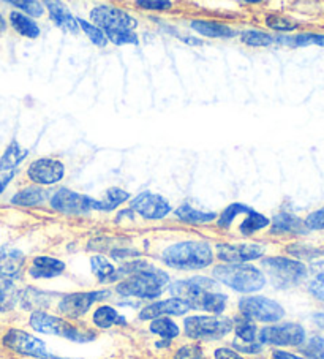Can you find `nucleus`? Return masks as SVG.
<instances>
[{
    "label": "nucleus",
    "instance_id": "nucleus-12",
    "mask_svg": "<svg viewBox=\"0 0 324 359\" xmlns=\"http://www.w3.org/2000/svg\"><path fill=\"white\" fill-rule=\"evenodd\" d=\"M109 292H87V293H72L65 294L59 302V312L68 318H79L87 313V311L98 301L109 298Z\"/></svg>",
    "mask_w": 324,
    "mask_h": 359
},
{
    "label": "nucleus",
    "instance_id": "nucleus-25",
    "mask_svg": "<svg viewBox=\"0 0 324 359\" xmlns=\"http://www.w3.org/2000/svg\"><path fill=\"white\" fill-rule=\"evenodd\" d=\"M18 301H20V292L15 282L0 274V312H8L15 309Z\"/></svg>",
    "mask_w": 324,
    "mask_h": 359
},
{
    "label": "nucleus",
    "instance_id": "nucleus-36",
    "mask_svg": "<svg viewBox=\"0 0 324 359\" xmlns=\"http://www.w3.org/2000/svg\"><path fill=\"white\" fill-rule=\"evenodd\" d=\"M241 40L244 41L247 46L264 48V46H271L272 43H276V36L259 32V30H245V32L241 34Z\"/></svg>",
    "mask_w": 324,
    "mask_h": 359
},
{
    "label": "nucleus",
    "instance_id": "nucleus-45",
    "mask_svg": "<svg viewBox=\"0 0 324 359\" xmlns=\"http://www.w3.org/2000/svg\"><path fill=\"white\" fill-rule=\"evenodd\" d=\"M304 226L305 230H311V231L324 230V206L309 214L304 220Z\"/></svg>",
    "mask_w": 324,
    "mask_h": 359
},
{
    "label": "nucleus",
    "instance_id": "nucleus-38",
    "mask_svg": "<svg viewBox=\"0 0 324 359\" xmlns=\"http://www.w3.org/2000/svg\"><path fill=\"white\" fill-rule=\"evenodd\" d=\"M236 336L244 344H253L257 339V325L245 317L238 318L236 320Z\"/></svg>",
    "mask_w": 324,
    "mask_h": 359
},
{
    "label": "nucleus",
    "instance_id": "nucleus-35",
    "mask_svg": "<svg viewBox=\"0 0 324 359\" xmlns=\"http://www.w3.org/2000/svg\"><path fill=\"white\" fill-rule=\"evenodd\" d=\"M151 332L157 334L161 339H166V340H173L179 336V326L174 323L173 320L170 318H165V317H160V318H155L152 320L151 323Z\"/></svg>",
    "mask_w": 324,
    "mask_h": 359
},
{
    "label": "nucleus",
    "instance_id": "nucleus-51",
    "mask_svg": "<svg viewBox=\"0 0 324 359\" xmlns=\"http://www.w3.org/2000/svg\"><path fill=\"white\" fill-rule=\"evenodd\" d=\"M214 356H215V359H244V358H241L238 353L229 350V348H217Z\"/></svg>",
    "mask_w": 324,
    "mask_h": 359
},
{
    "label": "nucleus",
    "instance_id": "nucleus-15",
    "mask_svg": "<svg viewBox=\"0 0 324 359\" xmlns=\"http://www.w3.org/2000/svg\"><path fill=\"white\" fill-rule=\"evenodd\" d=\"M217 253H219V258L222 262H228L229 264H239L263 257L264 247L258 244H219L217 245Z\"/></svg>",
    "mask_w": 324,
    "mask_h": 359
},
{
    "label": "nucleus",
    "instance_id": "nucleus-11",
    "mask_svg": "<svg viewBox=\"0 0 324 359\" xmlns=\"http://www.w3.org/2000/svg\"><path fill=\"white\" fill-rule=\"evenodd\" d=\"M51 208L62 214L81 215L95 209L97 200H93L92 196L76 194L73 190L60 189L51 198Z\"/></svg>",
    "mask_w": 324,
    "mask_h": 359
},
{
    "label": "nucleus",
    "instance_id": "nucleus-54",
    "mask_svg": "<svg viewBox=\"0 0 324 359\" xmlns=\"http://www.w3.org/2000/svg\"><path fill=\"white\" fill-rule=\"evenodd\" d=\"M313 321L315 325L320 327V330L324 331V312H320V313H315L313 315Z\"/></svg>",
    "mask_w": 324,
    "mask_h": 359
},
{
    "label": "nucleus",
    "instance_id": "nucleus-43",
    "mask_svg": "<svg viewBox=\"0 0 324 359\" xmlns=\"http://www.w3.org/2000/svg\"><path fill=\"white\" fill-rule=\"evenodd\" d=\"M302 353L309 359H324V337H311L302 348Z\"/></svg>",
    "mask_w": 324,
    "mask_h": 359
},
{
    "label": "nucleus",
    "instance_id": "nucleus-16",
    "mask_svg": "<svg viewBox=\"0 0 324 359\" xmlns=\"http://www.w3.org/2000/svg\"><path fill=\"white\" fill-rule=\"evenodd\" d=\"M217 283L208 277H191L189 280L174 282L170 287V292L174 294V298L191 301L195 296L201 294L203 292H215Z\"/></svg>",
    "mask_w": 324,
    "mask_h": 359
},
{
    "label": "nucleus",
    "instance_id": "nucleus-17",
    "mask_svg": "<svg viewBox=\"0 0 324 359\" xmlns=\"http://www.w3.org/2000/svg\"><path fill=\"white\" fill-rule=\"evenodd\" d=\"M189 302L179 298H171L166 301H158L154 304L144 307L140 313L141 320H155L163 317V315H184L190 311Z\"/></svg>",
    "mask_w": 324,
    "mask_h": 359
},
{
    "label": "nucleus",
    "instance_id": "nucleus-40",
    "mask_svg": "<svg viewBox=\"0 0 324 359\" xmlns=\"http://www.w3.org/2000/svg\"><path fill=\"white\" fill-rule=\"evenodd\" d=\"M106 39L111 40V43L121 46V45H138V35L133 34V30H104Z\"/></svg>",
    "mask_w": 324,
    "mask_h": 359
},
{
    "label": "nucleus",
    "instance_id": "nucleus-49",
    "mask_svg": "<svg viewBox=\"0 0 324 359\" xmlns=\"http://www.w3.org/2000/svg\"><path fill=\"white\" fill-rule=\"evenodd\" d=\"M288 252L299 258H313V257L321 255L320 250L311 249V247H301V245H297V249L295 245H291V247H288Z\"/></svg>",
    "mask_w": 324,
    "mask_h": 359
},
{
    "label": "nucleus",
    "instance_id": "nucleus-52",
    "mask_svg": "<svg viewBox=\"0 0 324 359\" xmlns=\"http://www.w3.org/2000/svg\"><path fill=\"white\" fill-rule=\"evenodd\" d=\"M272 359H304L301 356L292 355V353L288 351H282V350H276L272 353Z\"/></svg>",
    "mask_w": 324,
    "mask_h": 359
},
{
    "label": "nucleus",
    "instance_id": "nucleus-53",
    "mask_svg": "<svg viewBox=\"0 0 324 359\" xmlns=\"http://www.w3.org/2000/svg\"><path fill=\"white\" fill-rule=\"evenodd\" d=\"M13 176H15V172H10V175H7L4 179H0V194H2V191L7 189V185L10 184L11 179H13Z\"/></svg>",
    "mask_w": 324,
    "mask_h": 359
},
{
    "label": "nucleus",
    "instance_id": "nucleus-48",
    "mask_svg": "<svg viewBox=\"0 0 324 359\" xmlns=\"http://www.w3.org/2000/svg\"><path fill=\"white\" fill-rule=\"evenodd\" d=\"M136 5L142 10H168L173 7V4L166 2V0H157V2H154V0H138Z\"/></svg>",
    "mask_w": 324,
    "mask_h": 359
},
{
    "label": "nucleus",
    "instance_id": "nucleus-50",
    "mask_svg": "<svg viewBox=\"0 0 324 359\" xmlns=\"http://www.w3.org/2000/svg\"><path fill=\"white\" fill-rule=\"evenodd\" d=\"M234 348L239 350V351H244V353H259L261 351V345L259 344H244V342H238V340H234Z\"/></svg>",
    "mask_w": 324,
    "mask_h": 359
},
{
    "label": "nucleus",
    "instance_id": "nucleus-34",
    "mask_svg": "<svg viewBox=\"0 0 324 359\" xmlns=\"http://www.w3.org/2000/svg\"><path fill=\"white\" fill-rule=\"evenodd\" d=\"M271 220L266 217V215L257 212V210H250V212L247 214V219L242 222L241 226H239V231L244 234V236H252L253 233H257L259 230H263V228L269 226Z\"/></svg>",
    "mask_w": 324,
    "mask_h": 359
},
{
    "label": "nucleus",
    "instance_id": "nucleus-10",
    "mask_svg": "<svg viewBox=\"0 0 324 359\" xmlns=\"http://www.w3.org/2000/svg\"><path fill=\"white\" fill-rule=\"evenodd\" d=\"M305 340V331L297 323L267 326L259 331V342L277 346H299Z\"/></svg>",
    "mask_w": 324,
    "mask_h": 359
},
{
    "label": "nucleus",
    "instance_id": "nucleus-19",
    "mask_svg": "<svg viewBox=\"0 0 324 359\" xmlns=\"http://www.w3.org/2000/svg\"><path fill=\"white\" fill-rule=\"evenodd\" d=\"M46 8H48L49 16H51V20L55 26L60 27L62 30H65V32H68V34L78 32V29H79L78 20L70 13V10L67 8L65 4L53 2V0H49V2H46Z\"/></svg>",
    "mask_w": 324,
    "mask_h": 359
},
{
    "label": "nucleus",
    "instance_id": "nucleus-6",
    "mask_svg": "<svg viewBox=\"0 0 324 359\" xmlns=\"http://www.w3.org/2000/svg\"><path fill=\"white\" fill-rule=\"evenodd\" d=\"M185 334L195 340H217L233 331V321L222 317H189L185 320Z\"/></svg>",
    "mask_w": 324,
    "mask_h": 359
},
{
    "label": "nucleus",
    "instance_id": "nucleus-9",
    "mask_svg": "<svg viewBox=\"0 0 324 359\" xmlns=\"http://www.w3.org/2000/svg\"><path fill=\"white\" fill-rule=\"evenodd\" d=\"M93 26L104 30H133L138 21L126 11L113 7V5H98L90 11Z\"/></svg>",
    "mask_w": 324,
    "mask_h": 359
},
{
    "label": "nucleus",
    "instance_id": "nucleus-13",
    "mask_svg": "<svg viewBox=\"0 0 324 359\" xmlns=\"http://www.w3.org/2000/svg\"><path fill=\"white\" fill-rule=\"evenodd\" d=\"M132 209L147 220L165 219L171 212L170 203L161 195H155L151 194V191H142V194L133 198Z\"/></svg>",
    "mask_w": 324,
    "mask_h": 359
},
{
    "label": "nucleus",
    "instance_id": "nucleus-21",
    "mask_svg": "<svg viewBox=\"0 0 324 359\" xmlns=\"http://www.w3.org/2000/svg\"><path fill=\"white\" fill-rule=\"evenodd\" d=\"M189 306L198 311H205L210 313H222L227 307V296L219 292H203L189 301Z\"/></svg>",
    "mask_w": 324,
    "mask_h": 359
},
{
    "label": "nucleus",
    "instance_id": "nucleus-27",
    "mask_svg": "<svg viewBox=\"0 0 324 359\" xmlns=\"http://www.w3.org/2000/svg\"><path fill=\"white\" fill-rule=\"evenodd\" d=\"M174 214L177 215V219L191 225L208 224V222L217 219L215 212H204V210H198L195 208H191L190 204H182V206H179L176 210H174Z\"/></svg>",
    "mask_w": 324,
    "mask_h": 359
},
{
    "label": "nucleus",
    "instance_id": "nucleus-33",
    "mask_svg": "<svg viewBox=\"0 0 324 359\" xmlns=\"http://www.w3.org/2000/svg\"><path fill=\"white\" fill-rule=\"evenodd\" d=\"M130 198V194L123 191L122 189L113 187L106 191V195L102 201H97V208L95 210H103V212H109V210H114L116 208H119L123 201H127Z\"/></svg>",
    "mask_w": 324,
    "mask_h": 359
},
{
    "label": "nucleus",
    "instance_id": "nucleus-55",
    "mask_svg": "<svg viewBox=\"0 0 324 359\" xmlns=\"http://www.w3.org/2000/svg\"><path fill=\"white\" fill-rule=\"evenodd\" d=\"M5 27H7V24H5V20H4V16L0 15V32H4L5 30Z\"/></svg>",
    "mask_w": 324,
    "mask_h": 359
},
{
    "label": "nucleus",
    "instance_id": "nucleus-14",
    "mask_svg": "<svg viewBox=\"0 0 324 359\" xmlns=\"http://www.w3.org/2000/svg\"><path fill=\"white\" fill-rule=\"evenodd\" d=\"M27 176L30 181L35 184L51 185L64 179L65 166L62 165L59 160L43 157L35 160V162L29 166Z\"/></svg>",
    "mask_w": 324,
    "mask_h": 359
},
{
    "label": "nucleus",
    "instance_id": "nucleus-24",
    "mask_svg": "<svg viewBox=\"0 0 324 359\" xmlns=\"http://www.w3.org/2000/svg\"><path fill=\"white\" fill-rule=\"evenodd\" d=\"M20 301H21V306L26 309V311L43 312V309H46L49 304H51V294L29 287L20 294Z\"/></svg>",
    "mask_w": 324,
    "mask_h": 359
},
{
    "label": "nucleus",
    "instance_id": "nucleus-44",
    "mask_svg": "<svg viewBox=\"0 0 324 359\" xmlns=\"http://www.w3.org/2000/svg\"><path fill=\"white\" fill-rule=\"evenodd\" d=\"M149 263H146L144 259H135V262H128L126 264H122L119 269H116V280H119L122 277H130L140 272L142 269H147Z\"/></svg>",
    "mask_w": 324,
    "mask_h": 359
},
{
    "label": "nucleus",
    "instance_id": "nucleus-41",
    "mask_svg": "<svg viewBox=\"0 0 324 359\" xmlns=\"http://www.w3.org/2000/svg\"><path fill=\"white\" fill-rule=\"evenodd\" d=\"M78 20V26L84 30L86 35L89 36V39L92 40L93 45H97L100 48H103L108 45V39H106V35L102 29H98L97 26H93V24H90L89 21H84V20H79V18H76Z\"/></svg>",
    "mask_w": 324,
    "mask_h": 359
},
{
    "label": "nucleus",
    "instance_id": "nucleus-37",
    "mask_svg": "<svg viewBox=\"0 0 324 359\" xmlns=\"http://www.w3.org/2000/svg\"><path fill=\"white\" fill-rule=\"evenodd\" d=\"M250 210H252V208L245 206V204H241V203L229 204V206L220 214L219 220H217V225H219L220 228H229V225L233 224L234 219L238 217V215L248 214Z\"/></svg>",
    "mask_w": 324,
    "mask_h": 359
},
{
    "label": "nucleus",
    "instance_id": "nucleus-26",
    "mask_svg": "<svg viewBox=\"0 0 324 359\" xmlns=\"http://www.w3.org/2000/svg\"><path fill=\"white\" fill-rule=\"evenodd\" d=\"M93 323H95V326L100 327V330H108V327L116 325H127V321L122 315H119V312H117L114 307L102 306L93 312Z\"/></svg>",
    "mask_w": 324,
    "mask_h": 359
},
{
    "label": "nucleus",
    "instance_id": "nucleus-8",
    "mask_svg": "<svg viewBox=\"0 0 324 359\" xmlns=\"http://www.w3.org/2000/svg\"><path fill=\"white\" fill-rule=\"evenodd\" d=\"M2 342L7 348L20 353L22 356H30L36 359H62L51 355L43 340L30 336L29 332H24L21 330H10L4 336Z\"/></svg>",
    "mask_w": 324,
    "mask_h": 359
},
{
    "label": "nucleus",
    "instance_id": "nucleus-46",
    "mask_svg": "<svg viewBox=\"0 0 324 359\" xmlns=\"http://www.w3.org/2000/svg\"><path fill=\"white\" fill-rule=\"evenodd\" d=\"M174 359H204V353L199 345L190 344L180 346L174 355Z\"/></svg>",
    "mask_w": 324,
    "mask_h": 359
},
{
    "label": "nucleus",
    "instance_id": "nucleus-2",
    "mask_svg": "<svg viewBox=\"0 0 324 359\" xmlns=\"http://www.w3.org/2000/svg\"><path fill=\"white\" fill-rule=\"evenodd\" d=\"M170 283V276L165 271L152 268L142 269L136 274L127 277L126 280L117 285V293L122 296H135L141 299H155L165 292Z\"/></svg>",
    "mask_w": 324,
    "mask_h": 359
},
{
    "label": "nucleus",
    "instance_id": "nucleus-32",
    "mask_svg": "<svg viewBox=\"0 0 324 359\" xmlns=\"http://www.w3.org/2000/svg\"><path fill=\"white\" fill-rule=\"evenodd\" d=\"M276 43L288 46H309L316 45L324 48V35L321 34H299L296 36H276Z\"/></svg>",
    "mask_w": 324,
    "mask_h": 359
},
{
    "label": "nucleus",
    "instance_id": "nucleus-7",
    "mask_svg": "<svg viewBox=\"0 0 324 359\" xmlns=\"http://www.w3.org/2000/svg\"><path fill=\"white\" fill-rule=\"evenodd\" d=\"M239 311L242 317L263 323H276L285 317L283 307L278 302L263 296H247L239 301Z\"/></svg>",
    "mask_w": 324,
    "mask_h": 359
},
{
    "label": "nucleus",
    "instance_id": "nucleus-30",
    "mask_svg": "<svg viewBox=\"0 0 324 359\" xmlns=\"http://www.w3.org/2000/svg\"><path fill=\"white\" fill-rule=\"evenodd\" d=\"M90 268H92L93 274H95V277L102 283L116 282V268L104 257H102V255L92 257Z\"/></svg>",
    "mask_w": 324,
    "mask_h": 359
},
{
    "label": "nucleus",
    "instance_id": "nucleus-1",
    "mask_svg": "<svg viewBox=\"0 0 324 359\" xmlns=\"http://www.w3.org/2000/svg\"><path fill=\"white\" fill-rule=\"evenodd\" d=\"M163 263L174 269H204L212 264L214 252L212 247L199 241H185L166 247L161 253Z\"/></svg>",
    "mask_w": 324,
    "mask_h": 359
},
{
    "label": "nucleus",
    "instance_id": "nucleus-23",
    "mask_svg": "<svg viewBox=\"0 0 324 359\" xmlns=\"http://www.w3.org/2000/svg\"><path fill=\"white\" fill-rule=\"evenodd\" d=\"M272 233L277 234H302L305 233L304 220H301L296 215L282 212L274 217L272 222Z\"/></svg>",
    "mask_w": 324,
    "mask_h": 359
},
{
    "label": "nucleus",
    "instance_id": "nucleus-47",
    "mask_svg": "<svg viewBox=\"0 0 324 359\" xmlns=\"http://www.w3.org/2000/svg\"><path fill=\"white\" fill-rule=\"evenodd\" d=\"M11 5H15V7L21 8L24 13H27L30 16H35V18H39V16L45 13V8H43V5L40 2H36V0H22V2H11Z\"/></svg>",
    "mask_w": 324,
    "mask_h": 359
},
{
    "label": "nucleus",
    "instance_id": "nucleus-28",
    "mask_svg": "<svg viewBox=\"0 0 324 359\" xmlns=\"http://www.w3.org/2000/svg\"><path fill=\"white\" fill-rule=\"evenodd\" d=\"M49 196L48 191L41 187H27L11 198V203L16 206H39V204L45 203Z\"/></svg>",
    "mask_w": 324,
    "mask_h": 359
},
{
    "label": "nucleus",
    "instance_id": "nucleus-42",
    "mask_svg": "<svg viewBox=\"0 0 324 359\" xmlns=\"http://www.w3.org/2000/svg\"><path fill=\"white\" fill-rule=\"evenodd\" d=\"M309 292L316 299L324 301V262L315 266V276L309 285Z\"/></svg>",
    "mask_w": 324,
    "mask_h": 359
},
{
    "label": "nucleus",
    "instance_id": "nucleus-18",
    "mask_svg": "<svg viewBox=\"0 0 324 359\" xmlns=\"http://www.w3.org/2000/svg\"><path fill=\"white\" fill-rule=\"evenodd\" d=\"M24 263H26V257L20 249H15V247L4 245L0 249V274L13 278L21 274L24 268Z\"/></svg>",
    "mask_w": 324,
    "mask_h": 359
},
{
    "label": "nucleus",
    "instance_id": "nucleus-5",
    "mask_svg": "<svg viewBox=\"0 0 324 359\" xmlns=\"http://www.w3.org/2000/svg\"><path fill=\"white\" fill-rule=\"evenodd\" d=\"M261 264H263L264 271L272 278V283L278 288L295 287V285L301 283L309 274L307 266L304 263L286 257L264 258Z\"/></svg>",
    "mask_w": 324,
    "mask_h": 359
},
{
    "label": "nucleus",
    "instance_id": "nucleus-29",
    "mask_svg": "<svg viewBox=\"0 0 324 359\" xmlns=\"http://www.w3.org/2000/svg\"><path fill=\"white\" fill-rule=\"evenodd\" d=\"M10 22L18 34L27 36V39H36V36L40 35V27L36 26L35 21L30 20L26 15L13 11V13L10 15Z\"/></svg>",
    "mask_w": 324,
    "mask_h": 359
},
{
    "label": "nucleus",
    "instance_id": "nucleus-4",
    "mask_svg": "<svg viewBox=\"0 0 324 359\" xmlns=\"http://www.w3.org/2000/svg\"><path fill=\"white\" fill-rule=\"evenodd\" d=\"M30 326L34 327L36 332L43 334H53V336H60L73 342H90L97 337V334L87 330V327H79L76 325L68 323V321L62 320L54 315H49L46 312H34L30 315Z\"/></svg>",
    "mask_w": 324,
    "mask_h": 359
},
{
    "label": "nucleus",
    "instance_id": "nucleus-31",
    "mask_svg": "<svg viewBox=\"0 0 324 359\" xmlns=\"http://www.w3.org/2000/svg\"><path fill=\"white\" fill-rule=\"evenodd\" d=\"M27 154L29 152L20 146V142L11 141L2 158H0V170H13L16 165H20L27 157Z\"/></svg>",
    "mask_w": 324,
    "mask_h": 359
},
{
    "label": "nucleus",
    "instance_id": "nucleus-3",
    "mask_svg": "<svg viewBox=\"0 0 324 359\" xmlns=\"http://www.w3.org/2000/svg\"><path fill=\"white\" fill-rule=\"evenodd\" d=\"M217 280L239 293L258 292L266 285V277L258 268L252 264H222L212 271Z\"/></svg>",
    "mask_w": 324,
    "mask_h": 359
},
{
    "label": "nucleus",
    "instance_id": "nucleus-20",
    "mask_svg": "<svg viewBox=\"0 0 324 359\" xmlns=\"http://www.w3.org/2000/svg\"><path fill=\"white\" fill-rule=\"evenodd\" d=\"M65 271V263L53 257H36L29 274L34 278H53Z\"/></svg>",
    "mask_w": 324,
    "mask_h": 359
},
{
    "label": "nucleus",
    "instance_id": "nucleus-22",
    "mask_svg": "<svg viewBox=\"0 0 324 359\" xmlns=\"http://www.w3.org/2000/svg\"><path fill=\"white\" fill-rule=\"evenodd\" d=\"M191 29L203 36H209V39H233L236 35L231 27L225 26V24L215 22V21H204V20H193Z\"/></svg>",
    "mask_w": 324,
    "mask_h": 359
},
{
    "label": "nucleus",
    "instance_id": "nucleus-39",
    "mask_svg": "<svg viewBox=\"0 0 324 359\" xmlns=\"http://www.w3.org/2000/svg\"><path fill=\"white\" fill-rule=\"evenodd\" d=\"M266 24L267 27L276 30V32H292V30L297 29V22L282 15H267Z\"/></svg>",
    "mask_w": 324,
    "mask_h": 359
}]
</instances>
